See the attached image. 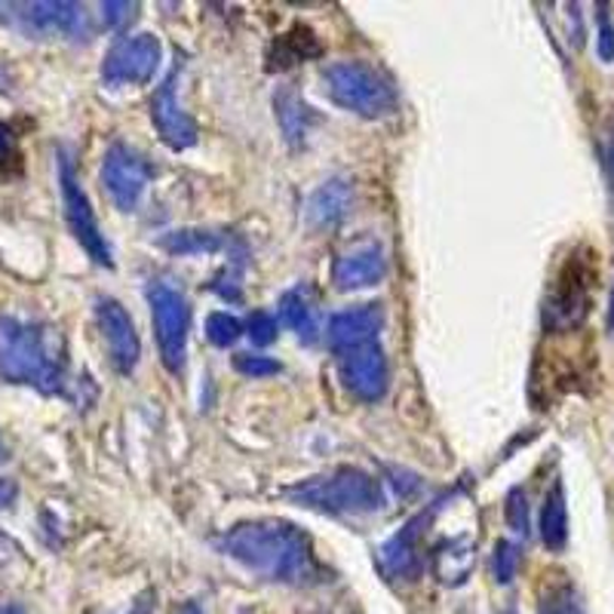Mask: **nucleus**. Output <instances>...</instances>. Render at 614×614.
Wrapping results in <instances>:
<instances>
[{
	"mask_svg": "<svg viewBox=\"0 0 614 614\" xmlns=\"http://www.w3.org/2000/svg\"><path fill=\"white\" fill-rule=\"evenodd\" d=\"M221 553L230 556L234 562L249 568L264 581L274 583H302L317 581L320 568L310 550L307 535L283 520H249L234 525L221 537Z\"/></svg>",
	"mask_w": 614,
	"mask_h": 614,
	"instance_id": "1",
	"label": "nucleus"
},
{
	"mask_svg": "<svg viewBox=\"0 0 614 614\" xmlns=\"http://www.w3.org/2000/svg\"><path fill=\"white\" fill-rule=\"evenodd\" d=\"M0 378L29 384L41 394L65 390V351L44 322L0 317Z\"/></svg>",
	"mask_w": 614,
	"mask_h": 614,
	"instance_id": "2",
	"label": "nucleus"
},
{
	"mask_svg": "<svg viewBox=\"0 0 614 614\" xmlns=\"http://www.w3.org/2000/svg\"><path fill=\"white\" fill-rule=\"evenodd\" d=\"M292 504L329 516H366L384 507L382 482L360 467H338L326 476H310L283 491Z\"/></svg>",
	"mask_w": 614,
	"mask_h": 614,
	"instance_id": "3",
	"label": "nucleus"
},
{
	"mask_svg": "<svg viewBox=\"0 0 614 614\" xmlns=\"http://www.w3.org/2000/svg\"><path fill=\"white\" fill-rule=\"evenodd\" d=\"M322 83L338 107L378 121L397 111V90L366 61H332L322 68Z\"/></svg>",
	"mask_w": 614,
	"mask_h": 614,
	"instance_id": "4",
	"label": "nucleus"
},
{
	"mask_svg": "<svg viewBox=\"0 0 614 614\" xmlns=\"http://www.w3.org/2000/svg\"><path fill=\"white\" fill-rule=\"evenodd\" d=\"M145 295L151 305L154 338H157L160 360L172 375H182L184 363H187V329H191L187 298L163 280H151Z\"/></svg>",
	"mask_w": 614,
	"mask_h": 614,
	"instance_id": "5",
	"label": "nucleus"
},
{
	"mask_svg": "<svg viewBox=\"0 0 614 614\" xmlns=\"http://www.w3.org/2000/svg\"><path fill=\"white\" fill-rule=\"evenodd\" d=\"M59 187H61V203H65V218H68V228L75 234V240L90 255L95 264L102 268H114V255H111V246H107L105 234L95 221V213H92L90 197L87 191L80 187V179H77L75 160L71 154L59 151Z\"/></svg>",
	"mask_w": 614,
	"mask_h": 614,
	"instance_id": "6",
	"label": "nucleus"
},
{
	"mask_svg": "<svg viewBox=\"0 0 614 614\" xmlns=\"http://www.w3.org/2000/svg\"><path fill=\"white\" fill-rule=\"evenodd\" d=\"M0 19L13 22L29 37H83L87 34V10L80 3L65 0H34V3H0Z\"/></svg>",
	"mask_w": 614,
	"mask_h": 614,
	"instance_id": "7",
	"label": "nucleus"
},
{
	"mask_svg": "<svg viewBox=\"0 0 614 614\" xmlns=\"http://www.w3.org/2000/svg\"><path fill=\"white\" fill-rule=\"evenodd\" d=\"M148 179H151V167L136 148H129L123 141H114L107 148L105 160H102V184L121 213H136L138 203L145 197Z\"/></svg>",
	"mask_w": 614,
	"mask_h": 614,
	"instance_id": "8",
	"label": "nucleus"
},
{
	"mask_svg": "<svg viewBox=\"0 0 614 614\" xmlns=\"http://www.w3.org/2000/svg\"><path fill=\"white\" fill-rule=\"evenodd\" d=\"M163 46L154 34H133L123 37L121 44L111 46V53L102 61V80L107 87H133V83H148L154 71L160 68Z\"/></svg>",
	"mask_w": 614,
	"mask_h": 614,
	"instance_id": "9",
	"label": "nucleus"
},
{
	"mask_svg": "<svg viewBox=\"0 0 614 614\" xmlns=\"http://www.w3.org/2000/svg\"><path fill=\"white\" fill-rule=\"evenodd\" d=\"M338 356V378L344 384V390L356 397L360 402H378L387 394L390 384V368L384 356L382 344L372 341L363 348L336 353Z\"/></svg>",
	"mask_w": 614,
	"mask_h": 614,
	"instance_id": "10",
	"label": "nucleus"
},
{
	"mask_svg": "<svg viewBox=\"0 0 614 614\" xmlns=\"http://www.w3.org/2000/svg\"><path fill=\"white\" fill-rule=\"evenodd\" d=\"M95 320L102 329V338L107 344V356L121 375H133L141 356V341H138L133 317L117 298H95Z\"/></svg>",
	"mask_w": 614,
	"mask_h": 614,
	"instance_id": "11",
	"label": "nucleus"
},
{
	"mask_svg": "<svg viewBox=\"0 0 614 614\" xmlns=\"http://www.w3.org/2000/svg\"><path fill=\"white\" fill-rule=\"evenodd\" d=\"M430 520H433V510L428 513H418L412 520L399 528L397 535L390 537L378 553L382 559L384 575L390 581H414L424 568V553H421V535L428 532Z\"/></svg>",
	"mask_w": 614,
	"mask_h": 614,
	"instance_id": "12",
	"label": "nucleus"
},
{
	"mask_svg": "<svg viewBox=\"0 0 614 614\" xmlns=\"http://www.w3.org/2000/svg\"><path fill=\"white\" fill-rule=\"evenodd\" d=\"M384 276H387V255L378 240H363L351 246L332 264V283L341 292L366 289V286L382 283Z\"/></svg>",
	"mask_w": 614,
	"mask_h": 614,
	"instance_id": "13",
	"label": "nucleus"
},
{
	"mask_svg": "<svg viewBox=\"0 0 614 614\" xmlns=\"http://www.w3.org/2000/svg\"><path fill=\"white\" fill-rule=\"evenodd\" d=\"M175 80H179V68H172V75L154 92L151 121L172 151H184V148L197 145V123L191 121L175 102Z\"/></svg>",
	"mask_w": 614,
	"mask_h": 614,
	"instance_id": "14",
	"label": "nucleus"
},
{
	"mask_svg": "<svg viewBox=\"0 0 614 614\" xmlns=\"http://www.w3.org/2000/svg\"><path fill=\"white\" fill-rule=\"evenodd\" d=\"M384 329V307L382 305H360L338 310L329 317L326 326V341L332 353L351 351V348H363L378 341V332Z\"/></svg>",
	"mask_w": 614,
	"mask_h": 614,
	"instance_id": "15",
	"label": "nucleus"
},
{
	"mask_svg": "<svg viewBox=\"0 0 614 614\" xmlns=\"http://www.w3.org/2000/svg\"><path fill=\"white\" fill-rule=\"evenodd\" d=\"M353 206V187L344 179L320 184L307 200V221L314 228H332L341 218H348Z\"/></svg>",
	"mask_w": 614,
	"mask_h": 614,
	"instance_id": "16",
	"label": "nucleus"
},
{
	"mask_svg": "<svg viewBox=\"0 0 614 614\" xmlns=\"http://www.w3.org/2000/svg\"><path fill=\"white\" fill-rule=\"evenodd\" d=\"M541 541H544V547L550 553H562L568 544L566 486L559 479L544 494V507H541Z\"/></svg>",
	"mask_w": 614,
	"mask_h": 614,
	"instance_id": "17",
	"label": "nucleus"
},
{
	"mask_svg": "<svg viewBox=\"0 0 614 614\" xmlns=\"http://www.w3.org/2000/svg\"><path fill=\"white\" fill-rule=\"evenodd\" d=\"M474 559L476 553L470 547V537H452L433 550V571L443 583H464L474 568Z\"/></svg>",
	"mask_w": 614,
	"mask_h": 614,
	"instance_id": "18",
	"label": "nucleus"
},
{
	"mask_svg": "<svg viewBox=\"0 0 614 614\" xmlns=\"http://www.w3.org/2000/svg\"><path fill=\"white\" fill-rule=\"evenodd\" d=\"M276 310H280V320L289 326L302 344H317V338H320V320H317V310H314L310 302L305 298V292L302 289L283 292Z\"/></svg>",
	"mask_w": 614,
	"mask_h": 614,
	"instance_id": "19",
	"label": "nucleus"
},
{
	"mask_svg": "<svg viewBox=\"0 0 614 614\" xmlns=\"http://www.w3.org/2000/svg\"><path fill=\"white\" fill-rule=\"evenodd\" d=\"M163 249L175 252V255H203V252H215L221 246V237L215 230H200V228H184L172 230L163 240Z\"/></svg>",
	"mask_w": 614,
	"mask_h": 614,
	"instance_id": "20",
	"label": "nucleus"
},
{
	"mask_svg": "<svg viewBox=\"0 0 614 614\" xmlns=\"http://www.w3.org/2000/svg\"><path fill=\"white\" fill-rule=\"evenodd\" d=\"M274 107H276V117H280V123H283V133H286V138H305L307 133V105L295 95L292 90H283L280 95L274 99Z\"/></svg>",
	"mask_w": 614,
	"mask_h": 614,
	"instance_id": "21",
	"label": "nucleus"
},
{
	"mask_svg": "<svg viewBox=\"0 0 614 614\" xmlns=\"http://www.w3.org/2000/svg\"><path fill=\"white\" fill-rule=\"evenodd\" d=\"M240 336H243V322L237 320L234 314L215 310L206 317V338L213 341L215 348H230V344H237Z\"/></svg>",
	"mask_w": 614,
	"mask_h": 614,
	"instance_id": "22",
	"label": "nucleus"
},
{
	"mask_svg": "<svg viewBox=\"0 0 614 614\" xmlns=\"http://www.w3.org/2000/svg\"><path fill=\"white\" fill-rule=\"evenodd\" d=\"M520 559L522 553L513 541H498L494 544V553H491V575L498 583H510L520 571Z\"/></svg>",
	"mask_w": 614,
	"mask_h": 614,
	"instance_id": "23",
	"label": "nucleus"
},
{
	"mask_svg": "<svg viewBox=\"0 0 614 614\" xmlns=\"http://www.w3.org/2000/svg\"><path fill=\"white\" fill-rule=\"evenodd\" d=\"M537 614H587V612H583L581 599H578V593H575V587L559 583V587H553L550 593L541 599Z\"/></svg>",
	"mask_w": 614,
	"mask_h": 614,
	"instance_id": "24",
	"label": "nucleus"
},
{
	"mask_svg": "<svg viewBox=\"0 0 614 614\" xmlns=\"http://www.w3.org/2000/svg\"><path fill=\"white\" fill-rule=\"evenodd\" d=\"M504 516H507V525L516 532V535H528V498H525V491L516 486V489L507 491V501H504Z\"/></svg>",
	"mask_w": 614,
	"mask_h": 614,
	"instance_id": "25",
	"label": "nucleus"
},
{
	"mask_svg": "<svg viewBox=\"0 0 614 614\" xmlns=\"http://www.w3.org/2000/svg\"><path fill=\"white\" fill-rule=\"evenodd\" d=\"M234 368L246 375V378H271L280 375V363L271 356H261V353H237L234 356Z\"/></svg>",
	"mask_w": 614,
	"mask_h": 614,
	"instance_id": "26",
	"label": "nucleus"
},
{
	"mask_svg": "<svg viewBox=\"0 0 614 614\" xmlns=\"http://www.w3.org/2000/svg\"><path fill=\"white\" fill-rule=\"evenodd\" d=\"M246 336L252 338L255 348H268L276 341V317L268 310H252L246 320Z\"/></svg>",
	"mask_w": 614,
	"mask_h": 614,
	"instance_id": "27",
	"label": "nucleus"
},
{
	"mask_svg": "<svg viewBox=\"0 0 614 614\" xmlns=\"http://www.w3.org/2000/svg\"><path fill=\"white\" fill-rule=\"evenodd\" d=\"M133 10H136V3H123V0H107V3H102V19H105V25H111V29H117V25H123L126 19H133Z\"/></svg>",
	"mask_w": 614,
	"mask_h": 614,
	"instance_id": "28",
	"label": "nucleus"
},
{
	"mask_svg": "<svg viewBox=\"0 0 614 614\" xmlns=\"http://www.w3.org/2000/svg\"><path fill=\"white\" fill-rule=\"evenodd\" d=\"M602 163H605V179H609V194L614 206V117L605 126V145H602Z\"/></svg>",
	"mask_w": 614,
	"mask_h": 614,
	"instance_id": "29",
	"label": "nucleus"
},
{
	"mask_svg": "<svg viewBox=\"0 0 614 614\" xmlns=\"http://www.w3.org/2000/svg\"><path fill=\"white\" fill-rule=\"evenodd\" d=\"M596 53L602 61H614V29L612 22H605V19H602V25H599Z\"/></svg>",
	"mask_w": 614,
	"mask_h": 614,
	"instance_id": "30",
	"label": "nucleus"
},
{
	"mask_svg": "<svg viewBox=\"0 0 614 614\" xmlns=\"http://www.w3.org/2000/svg\"><path fill=\"white\" fill-rule=\"evenodd\" d=\"M15 154V138L7 123H0V163H7Z\"/></svg>",
	"mask_w": 614,
	"mask_h": 614,
	"instance_id": "31",
	"label": "nucleus"
},
{
	"mask_svg": "<svg viewBox=\"0 0 614 614\" xmlns=\"http://www.w3.org/2000/svg\"><path fill=\"white\" fill-rule=\"evenodd\" d=\"M13 498H15V486H13V482H10V479H0V510H3V507L13 504Z\"/></svg>",
	"mask_w": 614,
	"mask_h": 614,
	"instance_id": "32",
	"label": "nucleus"
},
{
	"mask_svg": "<svg viewBox=\"0 0 614 614\" xmlns=\"http://www.w3.org/2000/svg\"><path fill=\"white\" fill-rule=\"evenodd\" d=\"M175 614H206V612H203V605H200V602H184L182 609H179Z\"/></svg>",
	"mask_w": 614,
	"mask_h": 614,
	"instance_id": "33",
	"label": "nucleus"
},
{
	"mask_svg": "<svg viewBox=\"0 0 614 614\" xmlns=\"http://www.w3.org/2000/svg\"><path fill=\"white\" fill-rule=\"evenodd\" d=\"M609 332L614 336V286H612V295H609Z\"/></svg>",
	"mask_w": 614,
	"mask_h": 614,
	"instance_id": "34",
	"label": "nucleus"
},
{
	"mask_svg": "<svg viewBox=\"0 0 614 614\" xmlns=\"http://www.w3.org/2000/svg\"><path fill=\"white\" fill-rule=\"evenodd\" d=\"M0 614H29L22 605H0Z\"/></svg>",
	"mask_w": 614,
	"mask_h": 614,
	"instance_id": "35",
	"label": "nucleus"
},
{
	"mask_svg": "<svg viewBox=\"0 0 614 614\" xmlns=\"http://www.w3.org/2000/svg\"><path fill=\"white\" fill-rule=\"evenodd\" d=\"M7 458V445H3V440H0V461Z\"/></svg>",
	"mask_w": 614,
	"mask_h": 614,
	"instance_id": "36",
	"label": "nucleus"
},
{
	"mask_svg": "<svg viewBox=\"0 0 614 614\" xmlns=\"http://www.w3.org/2000/svg\"><path fill=\"white\" fill-rule=\"evenodd\" d=\"M501 614H513V612H501Z\"/></svg>",
	"mask_w": 614,
	"mask_h": 614,
	"instance_id": "37",
	"label": "nucleus"
}]
</instances>
